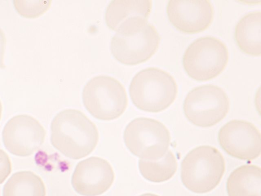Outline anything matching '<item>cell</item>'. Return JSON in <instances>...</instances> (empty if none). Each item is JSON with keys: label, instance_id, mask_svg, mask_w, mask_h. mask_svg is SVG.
I'll return each mask as SVG.
<instances>
[{"label": "cell", "instance_id": "cell-1", "mask_svg": "<svg viewBox=\"0 0 261 196\" xmlns=\"http://www.w3.org/2000/svg\"><path fill=\"white\" fill-rule=\"evenodd\" d=\"M98 137L96 126L79 110H63L55 116L51 124L53 145L70 158L78 159L91 153Z\"/></svg>", "mask_w": 261, "mask_h": 196}, {"label": "cell", "instance_id": "cell-2", "mask_svg": "<svg viewBox=\"0 0 261 196\" xmlns=\"http://www.w3.org/2000/svg\"><path fill=\"white\" fill-rule=\"evenodd\" d=\"M111 39L110 48L120 62L134 65L149 59L157 51L161 41L155 27L141 18H134L122 23Z\"/></svg>", "mask_w": 261, "mask_h": 196}, {"label": "cell", "instance_id": "cell-3", "mask_svg": "<svg viewBox=\"0 0 261 196\" xmlns=\"http://www.w3.org/2000/svg\"><path fill=\"white\" fill-rule=\"evenodd\" d=\"M129 91L137 108L147 112H159L173 103L178 86L169 72L156 67H149L135 74L130 81Z\"/></svg>", "mask_w": 261, "mask_h": 196}, {"label": "cell", "instance_id": "cell-4", "mask_svg": "<svg viewBox=\"0 0 261 196\" xmlns=\"http://www.w3.org/2000/svg\"><path fill=\"white\" fill-rule=\"evenodd\" d=\"M225 163L220 152L214 146L201 145L190 151L181 164L183 185L196 193L208 192L219 184Z\"/></svg>", "mask_w": 261, "mask_h": 196}, {"label": "cell", "instance_id": "cell-5", "mask_svg": "<svg viewBox=\"0 0 261 196\" xmlns=\"http://www.w3.org/2000/svg\"><path fill=\"white\" fill-rule=\"evenodd\" d=\"M228 59L225 43L215 37L205 36L194 40L187 47L182 65L190 77L204 81L220 75L225 68Z\"/></svg>", "mask_w": 261, "mask_h": 196}, {"label": "cell", "instance_id": "cell-6", "mask_svg": "<svg viewBox=\"0 0 261 196\" xmlns=\"http://www.w3.org/2000/svg\"><path fill=\"white\" fill-rule=\"evenodd\" d=\"M83 103L95 117L111 120L118 117L127 105L124 85L117 79L101 75L91 78L82 91Z\"/></svg>", "mask_w": 261, "mask_h": 196}, {"label": "cell", "instance_id": "cell-7", "mask_svg": "<svg viewBox=\"0 0 261 196\" xmlns=\"http://www.w3.org/2000/svg\"><path fill=\"white\" fill-rule=\"evenodd\" d=\"M124 140L129 151L141 159L156 160L168 152L171 136L163 123L143 117L136 118L127 125Z\"/></svg>", "mask_w": 261, "mask_h": 196}, {"label": "cell", "instance_id": "cell-8", "mask_svg": "<svg viewBox=\"0 0 261 196\" xmlns=\"http://www.w3.org/2000/svg\"><path fill=\"white\" fill-rule=\"evenodd\" d=\"M183 109L186 117L194 125L210 127L227 115L229 98L226 92L217 85H201L189 91L185 99Z\"/></svg>", "mask_w": 261, "mask_h": 196}, {"label": "cell", "instance_id": "cell-9", "mask_svg": "<svg viewBox=\"0 0 261 196\" xmlns=\"http://www.w3.org/2000/svg\"><path fill=\"white\" fill-rule=\"evenodd\" d=\"M45 137L43 126L35 117L28 114H19L11 118L2 132L6 149L21 157L30 156L38 151Z\"/></svg>", "mask_w": 261, "mask_h": 196}, {"label": "cell", "instance_id": "cell-10", "mask_svg": "<svg viewBox=\"0 0 261 196\" xmlns=\"http://www.w3.org/2000/svg\"><path fill=\"white\" fill-rule=\"evenodd\" d=\"M218 140L222 149L234 158L251 161L260 154V132L248 121L233 119L227 122L220 129Z\"/></svg>", "mask_w": 261, "mask_h": 196}, {"label": "cell", "instance_id": "cell-11", "mask_svg": "<svg viewBox=\"0 0 261 196\" xmlns=\"http://www.w3.org/2000/svg\"><path fill=\"white\" fill-rule=\"evenodd\" d=\"M166 12L172 24L188 34L205 30L211 25L214 16V7L208 0H170Z\"/></svg>", "mask_w": 261, "mask_h": 196}, {"label": "cell", "instance_id": "cell-12", "mask_svg": "<svg viewBox=\"0 0 261 196\" xmlns=\"http://www.w3.org/2000/svg\"><path fill=\"white\" fill-rule=\"evenodd\" d=\"M114 180V172L109 163L101 158L92 157L77 164L71 182L78 193L96 196L106 191Z\"/></svg>", "mask_w": 261, "mask_h": 196}, {"label": "cell", "instance_id": "cell-13", "mask_svg": "<svg viewBox=\"0 0 261 196\" xmlns=\"http://www.w3.org/2000/svg\"><path fill=\"white\" fill-rule=\"evenodd\" d=\"M152 8L151 0H112L105 14L107 26L113 30L123 22L134 18L147 19Z\"/></svg>", "mask_w": 261, "mask_h": 196}, {"label": "cell", "instance_id": "cell-14", "mask_svg": "<svg viewBox=\"0 0 261 196\" xmlns=\"http://www.w3.org/2000/svg\"><path fill=\"white\" fill-rule=\"evenodd\" d=\"M261 11L255 10L242 16L234 28V38L240 49L253 56L261 54Z\"/></svg>", "mask_w": 261, "mask_h": 196}, {"label": "cell", "instance_id": "cell-15", "mask_svg": "<svg viewBox=\"0 0 261 196\" xmlns=\"http://www.w3.org/2000/svg\"><path fill=\"white\" fill-rule=\"evenodd\" d=\"M260 168L252 164L235 169L226 182L228 196H260Z\"/></svg>", "mask_w": 261, "mask_h": 196}, {"label": "cell", "instance_id": "cell-16", "mask_svg": "<svg viewBox=\"0 0 261 196\" xmlns=\"http://www.w3.org/2000/svg\"><path fill=\"white\" fill-rule=\"evenodd\" d=\"M46 190L41 178L31 171L14 174L4 186L3 196H45Z\"/></svg>", "mask_w": 261, "mask_h": 196}, {"label": "cell", "instance_id": "cell-17", "mask_svg": "<svg viewBox=\"0 0 261 196\" xmlns=\"http://www.w3.org/2000/svg\"><path fill=\"white\" fill-rule=\"evenodd\" d=\"M139 168L146 180L155 183L170 179L177 169V162L174 154L169 150L161 158L156 160L141 159Z\"/></svg>", "mask_w": 261, "mask_h": 196}, {"label": "cell", "instance_id": "cell-18", "mask_svg": "<svg viewBox=\"0 0 261 196\" xmlns=\"http://www.w3.org/2000/svg\"><path fill=\"white\" fill-rule=\"evenodd\" d=\"M51 0H14V7L23 16L33 18L44 13L50 6Z\"/></svg>", "mask_w": 261, "mask_h": 196}, {"label": "cell", "instance_id": "cell-19", "mask_svg": "<svg viewBox=\"0 0 261 196\" xmlns=\"http://www.w3.org/2000/svg\"><path fill=\"white\" fill-rule=\"evenodd\" d=\"M12 169L9 157L3 150L0 149V184L10 174Z\"/></svg>", "mask_w": 261, "mask_h": 196}, {"label": "cell", "instance_id": "cell-20", "mask_svg": "<svg viewBox=\"0 0 261 196\" xmlns=\"http://www.w3.org/2000/svg\"><path fill=\"white\" fill-rule=\"evenodd\" d=\"M6 44V35L3 30L0 28V68H3L5 67L4 59Z\"/></svg>", "mask_w": 261, "mask_h": 196}, {"label": "cell", "instance_id": "cell-21", "mask_svg": "<svg viewBox=\"0 0 261 196\" xmlns=\"http://www.w3.org/2000/svg\"><path fill=\"white\" fill-rule=\"evenodd\" d=\"M139 196H159V195L154 194V193H144V194H141Z\"/></svg>", "mask_w": 261, "mask_h": 196}, {"label": "cell", "instance_id": "cell-22", "mask_svg": "<svg viewBox=\"0 0 261 196\" xmlns=\"http://www.w3.org/2000/svg\"><path fill=\"white\" fill-rule=\"evenodd\" d=\"M2 104L1 101L0 100V120L1 118V116H2Z\"/></svg>", "mask_w": 261, "mask_h": 196}]
</instances>
